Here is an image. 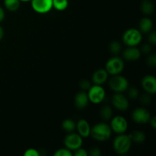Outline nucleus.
Returning a JSON list of instances; mask_svg holds the SVG:
<instances>
[{"label": "nucleus", "instance_id": "38", "mask_svg": "<svg viewBox=\"0 0 156 156\" xmlns=\"http://www.w3.org/2000/svg\"><path fill=\"white\" fill-rule=\"evenodd\" d=\"M21 2H30V0H20Z\"/></svg>", "mask_w": 156, "mask_h": 156}, {"label": "nucleus", "instance_id": "13", "mask_svg": "<svg viewBox=\"0 0 156 156\" xmlns=\"http://www.w3.org/2000/svg\"><path fill=\"white\" fill-rule=\"evenodd\" d=\"M109 74L105 69H99L92 75V82L94 85H102L108 81Z\"/></svg>", "mask_w": 156, "mask_h": 156}, {"label": "nucleus", "instance_id": "28", "mask_svg": "<svg viewBox=\"0 0 156 156\" xmlns=\"http://www.w3.org/2000/svg\"><path fill=\"white\" fill-rule=\"evenodd\" d=\"M147 64L151 67H155L156 66V56L155 54H151L147 59Z\"/></svg>", "mask_w": 156, "mask_h": 156}, {"label": "nucleus", "instance_id": "26", "mask_svg": "<svg viewBox=\"0 0 156 156\" xmlns=\"http://www.w3.org/2000/svg\"><path fill=\"white\" fill-rule=\"evenodd\" d=\"M128 95L131 99H136L139 97V91L136 87H132L128 91Z\"/></svg>", "mask_w": 156, "mask_h": 156}, {"label": "nucleus", "instance_id": "32", "mask_svg": "<svg viewBox=\"0 0 156 156\" xmlns=\"http://www.w3.org/2000/svg\"><path fill=\"white\" fill-rule=\"evenodd\" d=\"M88 153V155H90L91 156H100L101 155V152L100 149L97 147L91 148Z\"/></svg>", "mask_w": 156, "mask_h": 156}, {"label": "nucleus", "instance_id": "14", "mask_svg": "<svg viewBox=\"0 0 156 156\" xmlns=\"http://www.w3.org/2000/svg\"><path fill=\"white\" fill-rule=\"evenodd\" d=\"M141 56V51L136 47H128L123 52V59L126 61H136Z\"/></svg>", "mask_w": 156, "mask_h": 156}, {"label": "nucleus", "instance_id": "11", "mask_svg": "<svg viewBox=\"0 0 156 156\" xmlns=\"http://www.w3.org/2000/svg\"><path fill=\"white\" fill-rule=\"evenodd\" d=\"M111 101H112L113 106L119 111H126L129 108V101L127 98L122 93L114 94L111 98Z\"/></svg>", "mask_w": 156, "mask_h": 156}, {"label": "nucleus", "instance_id": "5", "mask_svg": "<svg viewBox=\"0 0 156 156\" xmlns=\"http://www.w3.org/2000/svg\"><path fill=\"white\" fill-rule=\"evenodd\" d=\"M88 96L89 101L94 105H98L101 103L105 98L106 92L101 85H94L91 86L88 89V92L87 93Z\"/></svg>", "mask_w": 156, "mask_h": 156}, {"label": "nucleus", "instance_id": "1", "mask_svg": "<svg viewBox=\"0 0 156 156\" xmlns=\"http://www.w3.org/2000/svg\"><path fill=\"white\" fill-rule=\"evenodd\" d=\"M112 134L111 126L106 123H99L91 128L90 135L97 141L103 142L109 140Z\"/></svg>", "mask_w": 156, "mask_h": 156}, {"label": "nucleus", "instance_id": "6", "mask_svg": "<svg viewBox=\"0 0 156 156\" xmlns=\"http://www.w3.org/2000/svg\"><path fill=\"white\" fill-rule=\"evenodd\" d=\"M124 69V62L121 58L118 56H114L108 60L105 66V69L108 74L115 76L119 75L123 72Z\"/></svg>", "mask_w": 156, "mask_h": 156}, {"label": "nucleus", "instance_id": "10", "mask_svg": "<svg viewBox=\"0 0 156 156\" xmlns=\"http://www.w3.org/2000/svg\"><path fill=\"white\" fill-rule=\"evenodd\" d=\"M133 120L137 123H147L151 119V114L147 109L139 108L134 110L132 113Z\"/></svg>", "mask_w": 156, "mask_h": 156}, {"label": "nucleus", "instance_id": "29", "mask_svg": "<svg viewBox=\"0 0 156 156\" xmlns=\"http://www.w3.org/2000/svg\"><path fill=\"white\" fill-rule=\"evenodd\" d=\"M140 101H141L142 103L144 104V105H149L151 102L150 94H148V93L143 94V95L140 97Z\"/></svg>", "mask_w": 156, "mask_h": 156}, {"label": "nucleus", "instance_id": "3", "mask_svg": "<svg viewBox=\"0 0 156 156\" xmlns=\"http://www.w3.org/2000/svg\"><path fill=\"white\" fill-rule=\"evenodd\" d=\"M122 39L123 42L128 47H136L141 43L143 35L138 29L129 28L123 33Z\"/></svg>", "mask_w": 156, "mask_h": 156}, {"label": "nucleus", "instance_id": "9", "mask_svg": "<svg viewBox=\"0 0 156 156\" xmlns=\"http://www.w3.org/2000/svg\"><path fill=\"white\" fill-rule=\"evenodd\" d=\"M31 7L34 12L40 14H45L53 9L52 0H30Z\"/></svg>", "mask_w": 156, "mask_h": 156}, {"label": "nucleus", "instance_id": "30", "mask_svg": "<svg viewBox=\"0 0 156 156\" xmlns=\"http://www.w3.org/2000/svg\"><path fill=\"white\" fill-rule=\"evenodd\" d=\"M79 86L83 90H88L89 89L90 87L91 86V82L89 81L86 80V79H84V80H82L79 83Z\"/></svg>", "mask_w": 156, "mask_h": 156}, {"label": "nucleus", "instance_id": "17", "mask_svg": "<svg viewBox=\"0 0 156 156\" xmlns=\"http://www.w3.org/2000/svg\"><path fill=\"white\" fill-rule=\"evenodd\" d=\"M152 27H153V23L152 19L149 18H143L140 21V30L141 33L147 34L151 32Z\"/></svg>", "mask_w": 156, "mask_h": 156}, {"label": "nucleus", "instance_id": "19", "mask_svg": "<svg viewBox=\"0 0 156 156\" xmlns=\"http://www.w3.org/2000/svg\"><path fill=\"white\" fill-rule=\"evenodd\" d=\"M20 0H4V5L10 12H15L20 7Z\"/></svg>", "mask_w": 156, "mask_h": 156}, {"label": "nucleus", "instance_id": "36", "mask_svg": "<svg viewBox=\"0 0 156 156\" xmlns=\"http://www.w3.org/2000/svg\"><path fill=\"white\" fill-rule=\"evenodd\" d=\"M149 122H150L151 126H152V127L154 128V129H155V128H156V118H155V117H152V118L151 117Z\"/></svg>", "mask_w": 156, "mask_h": 156}, {"label": "nucleus", "instance_id": "15", "mask_svg": "<svg viewBox=\"0 0 156 156\" xmlns=\"http://www.w3.org/2000/svg\"><path fill=\"white\" fill-rule=\"evenodd\" d=\"M76 129L78 130V133L82 137V138H87L89 136L91 133V126L89 123L85 119H81L78 121L76 124Z\"/></svg>", "mask_w": 156, "mask_h": 156}, {"label": "nucleus", "instance_id": "21", "mask_svg": "<svg viewBox=\"0 0 156 156\" xmlns=\"http://www.w3.org/2000/svg\"><path fill=\"white\" fill-rule=\"evenodd\" d=\"M142 12L145 15H151L154 12V5L149 0H144L140 6Z\"/></svg>", "mask_w": 156, "mask_h": 156}, {"label": "nucleus", "instance_id": "18", "mask_svg": "<svg viewBox=\"0 0 156 156\" xmlns=\"http://www.w3.org/2000/svg\"><path fill=\"white\" fill-rule=\"evenodd\" d=\"M131 140L136 143H142L146 140V134L143 131L136 130L133 131L131 134H129Z\"/></svg>", "mask_w": 156, "mask_h": 156}, {"label": "nucleus", "instance_id": "16", "mask_svg": "<svg viewBox=\"0 0 156 156\" xmlns=\"http://www.w3.org/2000/svg\"><path fill=\"white\" fill-rule=\"evenodd\" d=\"M75 105L78 109H84L88 106L89 103L88 94L85 91H80L76 94L75 97Z\"/></svg>", "mask_w": 156, "mask_h": 156}, {"label": "nucleus", "instance_id": "4", "mask_svg": "<svg viewBox=\"0 0 156 156\" xmlns=\"http://www.w3.org/2000/svg\"><path fill=\"white\" fill-rule=\"evenodd\" d=\"M109 86L116 93H123L129 88V82L123 76L115 75L109 80Z\"/></svg>", "mask_w": 156, "mask_h": 156}, {"label": "nucleus", "instance_id": "23", "mask_svg": "<svg viewBox=\"0 0 156 156\" xmlns=\"http://www.w3.org/2000/svg\"><path fill=\"white\" fill-rule=\"evenodd\" d=\"M53 8L57 11H64L69 5L68 0H52Z\"/></svg>", "mask_w": 156, "mask_h": 156}, {"label": "nucleus", "instance_id": "33", "mask_svg": "<svg viewBox=\"0 0 156 156\" xmlns=\"http://www.w3.org/2000/svg\"><path fill=\"white\" fill-rule=\"evenodd\" d=\"M151 50H152L151 46L149 45V44H145V45H143V47H142V49L140 51H141L142 53H145V54H148V53H150Z\"/></svg>", "mask_w": 156, "mask_h": 156}, {"label": "nucleus", "instance_id": "27", "mask_svg": "<svg viewBox=\"0 0 156 156\" xmlns=\"http://www.w3.org/2000/svg\"><path fill=\"white\" fill-rule=\"evenodd\" d=\"M24 156H39L40 153L37 149L30 148V149H27V150L24 152Z\"/></svg>", "mask_w": 156, "mask_h": 156}, {"label": "nucleus", "instance_id": "25", "mask_svg": "<svg viewBox=\"0 0 156 156\" xmlns=\"http://www.w3.org/2000/svg\"><path fill=\"white\" fill-rule=\"evenodd\" d=\"M54 156H72L73 153H72L71 151L68 149H59L58 150H56L55 152V153L53 154Z\"/></svg>", "mask_w": 156, "mask_h": 156}, {"label": "nucleus", "instance_id": "8", "mask_svg": "<svg viewBox=\"0 0 156 156\" xmlns=\"http://www.w3.org/2000/svg\"><path fill=\"white\" fill-rule=\"evenodd\" d=\"M111 128L117 134L124 133L128 128V122L122 116H116L111 120Z\"/></svg>", "mask_w": 156, "mask_h": 156}, {"label": "nucleus", "instance_id": "34", "mask_svg": "<svg viewBox=\"0 0 156 156\" xmlns=\"http://www.w3.org/2000/svg\"><path fill=\"white\" fill-rule=\"evenodd\" d=\"M148 39H149V41L150 42V44H153V45H155L156 44V35H155V32L153 31V32H151L150 34H149V37H148Z\"/></svg>", "mask_w": 156, "mask_h": 156}, {"label": "nucleus", "instance_id": "31", "mask_svg": "<svg viewBox=\"0 0 156 156\" xmlns=\"http://www.w3.org/2000/svg\"><path fill=\"white\" fill-rule=\"evenodd\" d=\"M75 156H88V153L85 149H82V148H79L76 150L74 151V154H73Z\"/></svg>", "mask_w": 156, "mask_h": 156}, {"label": "nucleus", "instance_id": "24", "mask_svg": "<svg viewBox=\"0 0 156 156\" xmlns=\"http://www.w3.org/2000/svg\"><path fill=\"white\" fill-rule=\"evenodd\" d=\"M109 50L113 54H118L121 50V44L117 41H114L110 44Z\"/></svg>", "mask_w": 156, "mask_h": 156}, {"label": "nucleus", "instance_id": "12", "mask_svg": "<svg viewBox=\"0 0 156 156\" xmlns=\"http://www.w3.org/2000/svg\"><path fill=\"white\" fill-rule=\"evenodd\" d=\"M142 88L146 93L154 94L156 92V79L154 76L147 75L144 76L141 82Z\"/></svg>", "mask_w": 156, "mask_h": 156}, {"label": "nucleus", "instance_id": "37", "mask_svg": "<svg viewBox=\"0 0 156 156\" xmlns=\"http://www.w3.org/2000/svg\"><path fill=\"white\" fill-rule=\"evenodd\" d=\"M3 37H4V30L2 26H0V41L2 39Z\"/></svg>", "mask_w": 156, "mask_h": 156}, {"label": "nucleus", "instance_id": "20", "mask_svg": "<svg viewBox=\"0 0 156 156\" xmlns=\"http://www.w3.org/2000/svg\"><path fill=\"white\" fill-rule=\"evenodd\" d=\"M101 117L105 121H108V120H111L113 116V110L110 106L105 105V106L102 107V108L100 111Z\"/></svg>", "mask_w": 156, "mask_h": 156}, {"label": "nucleus", "instance_id": "22", "mask_svg": "<svg viewBox=\"0 0 156 156\" xmlns=\"http://www.w3.org/2000/svg\"><path fill=\"white\" fill-rule=\"evenodd\" d=\"M62 127L64 130L68 133L74 132L76 129V123L72 119H66L62 121Z\"/></svg>", "mask_w": 156, "mask_h": 156}, {"label": "nucleus", "instance_id": "7", "mask_svg": "<svg viewBox=\"0 0 156 156\" xmlns=\"http://www.w3.org/2000/svg\"><path fill=\"white\" fill-rule=\"evenodd\" d=\"M82 137L79 133H75L72 132L66 136L64 139V145L66 148L70 151H75L79 148L82 147Z\"/></svg>", "mask_w": 156, "mask_h": 156}, {"label": "nucleus", "instance_id": "2", "mask_svg": "<svg viewBox=\"0 0 156 156\" xmlns=\"http://www.w3.org/2000/svg\"><path fill=\"white\" fill-rule=\"evenodd\" d=\"M132 146V140L129 135L124 133L119 134L113 142V147L114 151L119 155H124L127 153Z\"/></svg>", "mask_w": 156, "mask_h": 156}, {"label": "nucleus", "instance_id": "35", "mask_svg": "<svg viewBox=\"0 0 156 156\" xmlns=\"http://www.w3.org/2000/svg\"><path fill=\"white\" fill-rule=\"evenodd\" d=\"M4 18H5V11L4 9L0 6V22H2V21H3Z\"/></svg>", "mask_w": 156, "mask_h": 156}]
</instances>
